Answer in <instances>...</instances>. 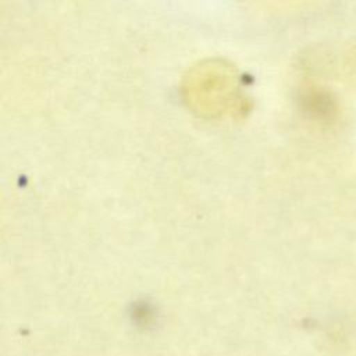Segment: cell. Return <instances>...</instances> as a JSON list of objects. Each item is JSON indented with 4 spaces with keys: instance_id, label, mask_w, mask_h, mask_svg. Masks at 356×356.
<instances>
[{
    "instance_id": "1",
    "label": "cell",
    "mask_w": 356,
    "mask_h": 356,
    "mask_svg": "<svg viewBox=\"0 0 356 356\" xmlns=\"http://www.w3.org/2000/svg\"><path fill=\"white\" fill-rule=\"evenodd\" d=\"M181 95L188 107L209 117L239 114L248 104L241 74L221 58L193 65L182 79Z\"/></svg>"
}]
</instances>
